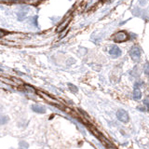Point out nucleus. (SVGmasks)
I'll return each mask as SVG.
<instances>
[{
    "instance_id": "obj_1",
    "label": "nucleus",
    "mask_w": 149,
    "mask_h": 149,
    "mask_svg": "<svg viewBox=\"0 0 149 149\" xmlns=\"http://www.w3.org/2000/svg\"><path fill=\"white\" fill-rule=\"evenodd\" d=\"M130 57H132V59L133 61H135V62H138V61L140 60V58H141V49H140L139 47L134 46V47H132V49H130Z\"/></svg>"
},
{
    "instance_id": "obj_2",
    "label": "nucleus",
    "mask_w": 149,
    "mask_h": 149,
    "mask_svg": "<svg viewBox=\"0 0 149 149\" xmlns=\"http://www.w3.org/2000/svg\"><path fill=\"white\" fill-rule=\"evenodd\" d=\"M116 116H118V120H120L121 122L127 123L129 121V114L127 113V111H125L123 109H119L116 112Z\"/></svg>"
},
{
    "instance_id": "obj_3",
    "label": "nucleus",
    "mask_w": 149,
    "mask_h": 149,
    "mask_svg": "<svg viewBox=\"0 0 149 149\" xmlns=\"http://www.w3.org/2000/svg\"><path fill=\"white\" fill-rule=\"evenodd\" d=\"M127 39H128V35L126 34L124 31L116 33V34L114 36V41H116V42H124Z\"/></svg>"
},
{
    "instance_id": "obj_4",
    "label": "nucleus",
    "mask_w": 149,
    "mask_h": 149,
    "mask_svg": "<svg viewBox=\"0 0 149 149\" xmlns=\"http://www.w3.org/2000/svg\"><path fill=\"white\" fill-rule=\"evenodd\" d=\"M109 54L113 58H118L119 56H121V49L116 46H112L109 49Z\"/></svg>"
},
{
    "instance_id": "obj_5",
    "label": "nucleus",
    "mask_w": 149,
    "mask_h": 149,
    "mask_svg": "<svg viewBox=\"0 0 149 149\" xmlns=\"http://www.w3.org/2000/svg\"><path fill=\"white\" fill-rule=\"evenodd\" d=\"M31 109L33 110V112H36L37 114H45L46 113V107L40 104H33L31 106Z\"/></svg>"
},
{
    "instance_id": "obj_6",
    "label": "nucleus",
    "mask_w": 149,
    "mask_h": 149,
    "mask_svg": "<svg viewBox=\"0 0 149 149\" xmlns=\"http://www.w3.org/2000/svg\"><path fill=\"white\" fill-rule=\"evenodd\" d=\"M142 97V93H141V91L139 90V88L136 87L134 88V91H133V98L135 100H140Z\"/></svg>"
},
{
    "instance_id": "obj_7",
    "label": "nucleus",
    "mask_w": 149,
    "mask_h": 149,
    "mask_svg": "<svg viewBox=\"0 0 149 149\" xmlns=\"http://www.w3.org/2000/svg\"><path fill=\"white\" fill-rule=\"evenodd\" d=\"M9 121V118L8 116H0V125H5Z\"/></svg>"
},
{
    "instance_id": "obj_8",
    "label": "nucleus",
    "mask_w": 149,
    "mask_h": 149,
    "mask_svg": "<svg viewBox=\"0 0 149 149\" xmlns=\"http://www.w3.org/2000/svg\"><path fill=\"white\" fill-rule=\"evenodd\" d=\"M69 88H71V91H73V90H74V92H77V88H76V86L72 85V84H69Z\"/></svg>"
}]
</instances>
